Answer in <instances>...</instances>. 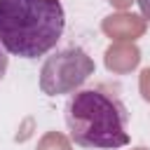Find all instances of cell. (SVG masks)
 Here are the masks:
<instances>
[{"mask_svg": "<svg viewBox=\"0 0 150 150\" xmlns=\"http://www.w3.org/2000/svg\"><path fill=\"white\" fill-rule=\"evenodd\" d=\"M101 30H103L112 42H136L138 38L145 35L148 21H145L141 14L120 9V12L108 14V16L101 21Z\"/></svg>", "mask_w": 150, "mask_h": 150, "instance_id": "cell-4", "label": "cell"}, {"mask_svg": "<svg viewBox=\"0 0 150 150\" xmlns=\"http://www.w3.org/2000/svg\"><path fill=\"white\" fill-rule=\"evenodd\" d=\"M94 75V61L82 47H66L47 56L40 68V89L47 96L73 94Z\"/></svg>", "mask_w": 150, "mask_h": 150, "instance_id": "cell-3", "label": "cell"}, {"mask_svg": "<svg viewBox=\"0 0 150 150\" xmlns=\"http://www.w3.org/2000/svg\"><path fill=\"white\" fill-rule=\"evenodd\" d=\"M38 150H73V143L61 131H47L38 141Z\"/></svg>", "mask_w": 150, "mask_h": 150, "instance_id": "cell-6", "label": "cell"}, {"mask_svg": "<svg viewBox=\"0 0 150 150\" xmlns=\"http://www.w3.org/2000/svg\"><path fill=\"white\" fill-rule=\"evenodd\" d=\"M112 7H117V9H127V7H131V2H136V0H108Z\"/></svg>", "mask_w": 150, "mask_h": 150, "instance_id": "cell-9", "label": "cell"}, {"mask_svg": "<svg viewBox=\"0 0 150 150\" xmlns=\"http://www.w3.org/2000/svg\"><path fill=\"white\" fill-rule=\"evenodd\" d=\"M70 138L82 148L115 150L129 143V112L124 103L105 89H80L66 103Z\"/></svg>", "mask_w": 150, "mask_h": 150, "instance_id": "cell-2", "label": "cell"}, {"mask_svg": "<svg viewBox=\"0 0 150 150\" xmlns=\"http://www.w3.org/2000/svg\"><path fill=\"white\" fill-rule=\"evenodd\" d=\"M66 14L59 0H0V45L21 59L47 54L61 38Z\"/></svg>", "mask_w": 150, "mask_h": 150, "instance_id": "cell-1", "label": "cell"}, {"mask_svg": "<svg viewBox=\"0 0 150 150\" xmlns=\"http://www.w3.org/2000/svg\"><path fill=\"white\" fill-rule=\"evenodd\" d=\"M103 63L112 75H127L138 68L141 49L136 47V42H110L103 54Z\"/></svg>", "mask_w": 150, "mask_h": 150, "instance_id": "cell-5", "label": "cell"}, {"mask_svg": "<svg viewBox=\"0 0 150 150\" xmlns=\"http://www.w3.org/2000/svg\"><path fill=\"white\" fill-rule=\"evenodd\" d=\"M138 91H141L143 101L150 103V68L141 70V75H138Z\"/></svg>", "mask_w": 150, "mask_h": 150, "instance_id": "cell-7", "label": "cell"}, {"mask_svg": "<svg viewBox=\"0 0 150 150\" xmlns=\"http://www.w3.org/2000/svg\"><path fill=\"white\" fill-rule=\"evenodd\" d=\"M131 150H150V148H145V145H138V148H131Z\"/></svg>", "mask_w": 150, "mask_h": 150, "instance_id": "cell-11", "label": "cell"}, {"mask_svg": "<svg viewBox=\"0 0 150 150\" xmlns=\"http://www.w3.org/2000/svg\"><path fill=\"white\" fill-rule=\"evenodd\" d=\"M138 2V7H141V16L145 19V21H150V0H136Z\"/></svg>", "mask_w": 150, "mask_h": 150, "instance_id": "cell-8", "label": "cell"}, {"mask_svg": "<svg viewBox=\"0 0 150 150\" xmlns=\"http://www.w3.org/2000/svg\"><path fill=\"white\" fill-rule=\"evenodd\" d=\"M5 73H7V54H5L2 47H0V80L5 77Z\"/></svg>", "mask_w": 150, "mask_h": 150, "instance_id": "cell-10", "label": "cell"}]
</instances>
